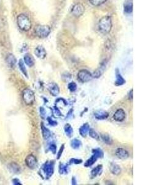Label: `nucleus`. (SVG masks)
I'll return each mask as SVG.
<instances>
[{
    "label": "nucleus",
    "instance_id": "nucleus-11",
    "mask_svg": "<svg viewBox=\"0 0 164 185\" xmlns=\"http://www.w3.org/2000/svg\"><path fill=\"white\" fill-rule=\"evenodd\" d=\"M126 117V114L125 111L122 109H117L114 115H113V118L115 120L117 121V122H122L124 120V119Z\"/></svg>",
    "mask_w": 164,
    "mask_h": 185
},
{
    "label": "nucleus",
    "instance_id": "nucleus-6",
    "mask_svg": "<svg viewBox=\"0 0 164 185\" xmlns=\"http://www.w3.org/2000/svg\"><path fill=\"white\" fill-rule=\"evenodd\" d=\"M23 100L27 105H31L35 100L34 92L30 88L25 89L22 92Z\"/></svg>",
    "mask_w": 164,
    "mask_h": 185
},
{
    "label": "nucleus",
    "instance_id": "nucleus-22",
    "mask_svg": "<svg viewBox=\"0 0 164 185\" xmlns=\"http://www.w3.org/2000/svg\"><path fill=\"white\" fill-rule=\"evenodd\" d=\"M64 131H65L66 135L67 136H68L69 138H71L73 135V129L72 127L69 123H67L65 125Z\"/></svg>",
    "mask_w": 164,
    "mask_h": 185
},
{
    "label": "nucleus",
    "instance_id": "nucleus-25",
    "mask_svg": "<svg viewBox=\"0 0 164 185\" xmlns=\"http://www.w3.org/2000/svg\"><path fill=\"white\" fill-rule=\"evenodd\" d=\"M70 145L73 149H79L80 148V146H81V141L80 140L75 138V139H73L72 140Z\"/></svg>",
    "mask_w": 164,
    "mask_h": 185
},
{
    "label": "nucleus",
    "instance_id": "nucleus-12",
    "mask_svg": "<svg viewBox=\"0 0 164 185\" xmlns=\"http://www.w3.org/2000/svg\"><path fill=\"white\" fill-rule=\"evenodd\" d=\"M116 155L120 159H126L129 157L128 151L122 148H119L116 149Z\"/></svg>",
    "mask_w": 164,
    "mask_h": 185
},
{
    "label": "nucleus",
    "instance_id": "nucleus-16",
    "mask_svg": "<svg viewBox=\"0 0 164 185\" xmlns=\"http://www.w3.org/2000/svg\"><path fill=\"white\" fill-rule=\"evenodd\" d=\"M109 116V114L105 110H97L94 113V117L97 120H105Z\"/></svg>",
    "mask_w": 164,
    "mask_h": 185
},
{
    "label": "nucleus",
    "instance_id": "nucleus-9",
    "mask_svg": "<svg viewBox=\"0 0 164 185\" xmlns=\"http://www.w3.org/2000/svg\"><path fill=\"white\" fill-rule=\"evenodd\" d=\"M25 163L27 167L31 169H34L36 167L38 161L35 156L32 154L28 155L25 159Z\"/></svg>",
    "mask_w": 164,
    "mask_h": 185
},
{
    "label": "nucleus",
    "instance_id": "nucleus-17",
    "mask_svg": "<svg viewBox=\"0 0 164 185\" xmlns=\"http://www.w3.org/2000/svg\"><path fill=\"white\" fill-rule=\"evenodd\" d=\"M109 170L111 172L115 175H119L121 173V168L119 166H118L116 164L111 163L109 166Z\"/></svg>",
    "mask_w": 164,
    "mask_h": 185
},
{
    "label": "nucleus",
    "instance_id": "nucleus-23",
    "mask_svg": "<svg viewBox=\"0 0 164 185\" xmlns=\"http://www.w3.org/2000/svg\"><path fill=\"white\" fill-rule=\"evenodd\" d=\"M41 129H42V132H43V136L44 140H47L51 136V132L49 129L46 128L43 124L41 125Z\"/></svg>",
    "mask_w": 164,
    "mask_h": 185
},
{
    "label": "nucleus",
    "instance_id": "nucleus-14",
    "mask_svg": "<svg viewBox=\"0 0 164 185\" xmlns=\"http://www.w3.org/2000/svg\"><path fill=\"white\" fill-rule=\"evenodd\" d=\"M116 80L114 82V85L116 86L119 87V86H122L125 84V80L123 78V77L121 75L118 69H117L116 70Z\"/></svg>",
    "mask_w": 164,
    "mask_h": 185
},
{
    "label": "nucleus",
    "instance_id": "nucleus-31",
    "mask_svg": "<svg viewBox=\"0 0 164 185\" xmlns=\"http://www.w3.org/2000/svg\"><path fill=\"white\" fill-rule=\"evenodd\" d=\"M106 1L107 0H89L90 2L94 6H99L106 2Z\"/></svg>",
    "mask_w": 164,
    "mask_h": 185
},
{
    "label": "nucleus",
    "instance_id": "nucleus-26",
    "mask_svg": "<svg viewBox=\"0 0 164 185\" xmlns=\"http://www.w3.org/2000/svg\"><path fill=\"white\" fill-rule=\"evenodd\" d=\"M59 173L60 174H67L68 173V166L60 164L59 166Z\"/></svg>",
    "mask_w": 164,
    "mask_h": 185
},
{
    "label": "nucleus",
    "instance_id": "nucleus-20",
    "mask_svg": "<svg viewBox=\"0 0 164 185\" xmlns=\"http://www.w3.org/2000/svg\"><path fill=\"white\" fill-rule=\"evenodd\" d=\"M102 169L103 166L101 165H98L95 168H94L92 172H91V177L92 179L96 177L97 176L101 175L102 172Z\"/></svg>",
    "mask_w": 164,
    "mask_h": 185
},
{
    "label": "nucleus",
    "instance_id": "nucleus-29",
    "mask_svg": "<svg viewBox=\"0 0 164 185\" xmlns=\"http://www.w3.org/2000/svg\"><path fill=\"white\" fill-rule=\"evenodd\" d=\"M88 133H89V135L91 138H92L93 139H95V140H99L100 138V136L98 135V134L92 128H90L89 130V131H88Z\"/></svg>",
    "mask_w": 164,
    "mask_h": 185
},
{
    "label": "nucleus",
    "instance_id": "nucleus-24",
    "mask_svg": "<svg viewBox=\"0 0 164 185\" xmlns=\"http://www.w3.org/2000/svg\"><path fill=\"white\" fill-rule=\"evenodd\" d=\"M101 140L103 141L104 143H105L107 144H111L113 143V140L111 138V137L106 133L104 134H101L100 135Z\"/></svg>",
    "mask_w": 164,
    "mask_h": 185
},
{
    "label": "nucleus",
    "instance_id": "nucleus-32",
    "mask_svg": "<svg viewBox=\"0 0 164 185\" xmlns=\"http://www.w3.org/2000/svg\"><path fill=\"white\" fill-rule=\"evenodd\" d=\"M68 88L71 92H74L77 90V85L75 82H71L68 84Z\"/></svg>",
    "mask_w": 164,
    "mask_h": 185
},
{
    "label": "nucleus",
    "instance_id": "nucleus-33",
    "mask_svg": "<svg viewBox=\"0 0 164 185\" xmlns=\"http://www.w3.org/2000/svg\"><path fill=\"white\" fill-rule=\"evenodd\" d=\"M82 162V160L81 159H78L75 158H72L70 161V164H80Z\"/></svg>",
    "mask_w": 164,
    "mask_h": 185
},
{
    "label": "nucleus",
    "instance_id": "nucleus-37",
    "mask_svg": "<svg viewBox=\"0 0 164 185\" xmlns=\"http://www.w3.org/2000/svg\"><path fill=\"white\" fill-rule=\"evenodd\" d=\"M54 114H55L57 116H61V115H62V113L60 112V110L57 107V106L54 107Z\"/></svg>",
    "mask_w": 164,
    "mask_h": 185
},
{
    "label": "nucleus",
    "instance_id": "nucleus-1",
    "mask_svg": "<svg viewBox=\"0 0 164 185\" xmlns=\"http://www.w3.org/2000/svg\"><path fill=\"white\" fill-rule=\"evenodd\" d=\"M112 27V20L109 16H104L101 17L98 22V30L103 34L109 33Z\"/></svg>",
    "mask_w": 164,
    "mask_h": 185
},
{
    "label": "nucleus",
    "instance_id": "nucleus-4",
    "mask_svg": "<svg viewBox=\"0 0 164 185\" xmlns=\"http://www.w3.org/2000/svg\"><path fill=\"white\" fill-rule=\"evenodd\" d=\"M36 35L41 38H44L51 33V28L47 25H38L35 28Z\"/></svg>",
    "mask_w": 164,
    "mask_h": 185
},
{
    "label": "nucleus",
    "instance_id": "nucleus-15",
    "mask_svg": "<svg viewBox=\"0 0 164 185\" xmlns=\"http://www.w3.org/2000/svg\"><path fill=\"white\" fill-rule=\"evenodd\" d=\"M48 90H49L50 93L54 96H57L60 92L59 87L55 83L50 84L48 87Z\"/></svg>",
    "mask_w": 164,
    "mask_h": 185
},
{
    "label": "nucleus",
    "instance_id": "nucleus-30",
    "mask_svg": "<svg viewBox=\"0 0 164 185\" xmlns=\"http://www.w3.org/2000/svg\"><path fill=\"white\" fill-rule=\"evenodd\" d=\"M124 11L127 13H130L133 11V3L128 2L124 5Z\"/></svg>",
    "mask_w": 164,
    "mask_h": 185
},
{
    "label": "nucleus",
    "instance_id": "nucleus-10",
    "mask_svg": "<svg viewBox=\"0 0 164 185\" xmlns=\"http://www.w3.org/2000/svg\"><path fill=\"white\" fill-rule=\"evenodd\" d=\"M35 54L37 58L44 59L47 55V53L44 48L42 46H38L35 49Z\"/></svg>",
    "mask_w": 164,
    "mask_h": 185
},
{
    "label": "nucleus",
    "instance_id": "nucleus-39",
    "mask_svg": "<svg viewBox=\"0 0 164 185\" xmlns=\"http://www.w3.org/2000/svg\"><path fill=\"white\" fill-rule=\"evenodd\" d=\"M12 182H13V184H14V185H22V184L20 183V182L18 179H14V180H12Z\"/></svg>",
    "mask_w": 164,
    "mask_h": 185
},
{
    "label": "nucleus",
    "instance_id": "nucleus-2",
    "mask_svg": "<svg viewBox=\"0 0 164 185\" xmlns=\"http://www.w3.org/2000/svg\"><path fill=\"white\" fill-rule=\"evenodd\" d=\"M17 23L19 28L23 31L28 32L31 28V20L25 14H19L17 17Z\"/></svg>",
    "mask_w": 164,
    "mask_h": 185
},
{
    "label": "nucleus",
    "instance_id": "nucleus-19",
    "mask_svg": "<svg viewBox=\"0 0 164 185\" xmlns=\"http://www.w3.org/2000/svg\"><path fill=\"white\" fill-rule=\"evenodd\" d=\"M90 130V126L88 123H84L80 128V134L82 137H86Z\"/></svg>",
    "mask_w": 164,
    "mask_h": 185
},
{
    "label": "nucleus",
    "instance_id": "nucleus-27",
    "mask_svg": "<svg viewBox=\"0 0 164 185\" xmlns=\"http://www.w3.org/2000/svg\"><path fill=\"white\" fill-rule=\"evenodd\" d=\"M18 66H19V68L20 69V71H22V72L27 77H28V75H27V71L26 69V67H25V64H24V62L23 61V60L20 59L18 62Z\"/></svg>",
    "mask_w": 164,
    "mask_h": 185
},
{
    "label": "nucleus",
    "instance_id": "nucleus-8",
    "mask_svg": "<svg viewBox=\"0 0 164 185\" xmlns=\"http://www.w3.org/2000/svg\"><path fill=\"white\" fill-rule=\"evenodd\" d=\"M84 11H85V7L80 2L75 4L73 6L71 11L72 14L76 17H81L84 13Z\"/></svg>",
    "mask_w": 164,
    "mask_h": 185
},
{
    "label": "nucleus",
    "instance_id": "nucleus-3",
    "mask_svg": "<svg viewBox=\"0 0 164 185\" xmlns=\"http://www.w3.org/2000/svg\"><path fill=\"white\" fill-rule=\"evenodd\" d=\"M92 153L93 155L91 156V157L88 159L84 164V166L86 167H89L93 166L98 158H103L104 156L103 151L100 148H96L93 149Z\"/></svg>",
    "mask_w": 164,
    "mask_h": 185
},
{
    "label": "nucleus",
    "instance_id": "nucleus-35",
    "mask_svg": "<svg viewBox=\"0 0 164 185\" xmlns=\"http://www.w3.org/2000/svg\"><path fill=\"white\" fill-rule=\"evenodd\" d=\"M47 121L49 123V125H51V126H56L57 125V122L55 120H54L51 117H48L47 118Z\"/></svg>",
    "mask_w": 164,
    "mask_h": 185
},
{
    "label": "nucleus",
    "instance_id": "nucleus-34",
    "mask_svg": "<svg viewBox=\"0 0 164 185\" xmlns=\"http://www.w3.org/2000/svg\"><path fill=\"white\" fill-rule=\"evenodd\" d=\"M49 150L54 154H55L56 153V150H57V146L54 144V143H52L50 144L49 146Z\"/></svg>",
    "mask_w": 164,
    "mask_h": 185
},
{
    "label": "nucleus",
    "instance_id": "nucleus-7",
    "mask_svg": "<svg viewBox=\"0 0 164 185\" xmlns=\"http://www.w3.org/2000/svg\"><path fill=\"white\" fill-rule=\"evenodd\" d=\"M92 78V74L85 69H82L78 74V79L82 83H86L89 82Z\"/></svg>",
    "mask_w": 164,
    "mask_h": 185
},
{
    "label": "nucleus",
    "instance_id": "nucleus-36",
    "mask_svg": "<svg viewBox=\"0 0 164 185\" xmlns=\"http://www.w3.org/2000/svg\"><path fill=\"white\" fill-rule=\"evenodd\" d=\"M64 148H65V145H64V144H62V146L60 147V149L59 153H58V154H57V159H59L60 158V157H61V156H62V153H63V151H64Z\"/></svg>",
    "mask_w": 164,
    "mask_h": 185
},
{
    "label": "nucleus",
    "instance_id": "nucleus-21",
    "mask_svg": "<svg viewBox=\"0 0 164 185\" xmlns=\"http://www.w3.org/2000/svg\"><path fill=\"white\" fill-rule=\"evenodd\" d=\"M24 62L30 67H33L35 64V61L31 56L27 54L24 56Z\"/></svg>",
    "mask_w": 164,
    "mask_h": 185
},
{
    "label": "nucleus",
    "instance_id": "nucleus-41",
    "mask_svg": "<svg viewBox=\"0 0 164 185\" xmlns=\"http://www.w3.org/2000/svg\"><path fill=\"white\" fill-rule=\"evenodd\" d=\"M77 183H76V178L75 177H73L72 179V185H76Z\"/></svg>",
    "mask_w": 164,
    "mask_h": 185
},
{
    "label": "nucleus",
    "instance_id": "nucleus-40",
    "mask_svg": "<svg viewBox=\"0 0 164 185\" xmlns=\"http://www.w3.org/2000/svg\"><path fill=\"white\" fill-rule=\"evenodd\" d=\"M129 98L132 100L133 98V89H132L131 91L129 92Z\"/></svg>",
    "mask_w": 164,
    "mask_h": 185
},
{
    "label": "nucleus",
    "instance_id": "nucleus-5",
    "mask_svg": "<svg viewBox=\"0 0 164 185\" xmlns=\"http://www.w3.org/2000/svg\"><path fill=\"white\" fill-rule=\"evenodd\" d=\"M41 171L45 175V178L48 179L51 178L54 174V163L53 161H47L44 163L42 167Z\"/></svg>",
    "mask_w": 164,
    "mask_h": 185
},
{
    "label": "nucleus",
    "instance_id": "nucleus-28",
    "mask_svg": "<svg viewBox=\"0 0 164 185\" xmlns=\"http://www.w3.org/2000/svg\"><path fill=\"white\" fill-rule=\"evenodd\" d=\"M10 170L15 174H18V172H19L20 170V167L18 166V165H17L15 163H12L10 165Z\"/></svg>",
    "mask_w": 164,
    "mask_h": 185
},
{
    "label": "nucleus",
    "instance_id": "nucleus-13",
    "mask_svg": "<svg viewBox=\"0 0 164 185\" xmlns=\"http://www.w3.org/2000/svg\"><path fill=\"white\" fill-rule=\"evenodd\" d=\"M106 64L107 63L105 61H104L103 63H101V65L100 66V67L92 74V77H94V78H96V79H98L100 77H101V75H102V74L103 73L104 71L106 69Z\"/></svg>",
    "mask_w": 164,
    "mask_h": 185
},
{
    "label": "nucleus",
    "instance_id": "nucleus-38",
    "mask_svg": "<svg viewBox=\"0 0 164 185\" xmlns=\"http://www.w3.org/2000/svg\"><path fill=\"white\" fill-rule=\"evenodd\" d=\"M40 112H41V117H44V116L45 115V113H46V111L44 110V109L43 107H41L40 108Z\"/></svg>",
    "mask_w": 164,
    "mask_h": 185
},
{
    "label": "nucleus",
    "instance_id": "nucleus-18",
    "mask_svg": "<svg viewBox=\"0 0 164 185\" xmlns=\"http://www.w3.org/2000/svg\"><path fill=\"white\" fill-rule=\"evenodd\" d=\"M6 61L7 64L10 67H13L16 64V58L12 54H9L6 58Z\"/></svg>",
    "mask_w": 164,
    "mask_h": 185
}]
</instances>
